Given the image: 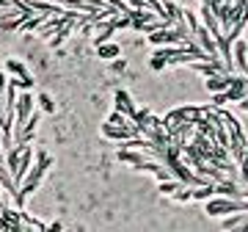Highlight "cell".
<instances>
[{"label": "cell", "mask_w": 248, "mask_h": 232, "mask_svg": "<svg viewBox=\"0 0 248 232\" xmlns=\"http://www.w3.org/2000/svg\"><path fill=\"white\" fill-rule=\"evenodd\" d=\"M6 89V78H3V72H0V91Z\"/></svg>", "instance_id": "e0dca14e"}, {"label": "cell", "mask_w": 248, "mask_h": 232, "mask_svg": "<svg viewBox=\"0 0 248 232\" xmlns=\"http://www.w3.org/2000/svg\"><path fill=\"white\" fill-rule=\"evenodd\" d=\"M185 185V182H182V180L179 177H169V180H160V194H163V197H174V194H177L179 188Z\"/></svg>", "instance_id": "ba28073f"}, {"label": "cell", "mask_w": 248, "mask_h": 232, "mask_svg": "<svg viewBox=\"0 0 248 232\" xmlns=\"http://www.w3.org/2000/svg\"><path fill=\"white\" fill-rule=\"evenodd\" d=\"M113 69H116V72H122V69H127V61H113Z\"/></svg>", "instance_id": "9a60e30c"}, {"label": "cell", "mask_w": 248, "mask_h": 232, "mask_svg": "<svg viewBox=\"0 0 248 232\" xmlns=\"http://www.w3.org/2000/svg\"><path fill=\"white\" fill-rule=\"evenodd\" d=\"M0 149H3V147H0Z\"/></svg>", "instance_id": "d6986e66"}, {"label": "cell", "mask_w": 248, "mask_h": 232, "mask_svg": "<svg viewBox=\"0 0 248 232\" xmlns=\"http://www.w3.org/2000/svg\"><path fill=\"white\" fill-rule=\"evenodd\" d=\"M116 111H122L124 116H127V119H133L135 116V105H133V97H130V94H127V91H116Z\"/></svg>", "instance_id": "52a82bcc"}, {"label": "cell", "mask_w": 248, "mask_h": 232, "mask_svg": "<svg viewBox=\"0 0 248 232\" xmlns=\"http://www.w3.org/2000/svg\"><path fill=\"white\" fill-rule=\"evenodd\" d=\"M39 102H42V108H45V111H53V99H50V97H47V94H42V97H39Z\"/></svg>", "instance_id": "7c38bea8"}, {"label": "cell", "mask_w": 248, "mask_h": 232, "mask_svg": "<svg viewBox=\"0 0 248 232\" xmlns=\"http://www.w3.org/2000/svg\"><path fill=\"white\" fill-rule=\"evenodd\" d=\"M237 163H240V174H243V180H248V149H246V155H243Z\"/></svg>", "instance_id": "30bf717a"}, {"label": "cell", "mask_w": 248, "mask_h": 232, "mask_svg": "<svg viewBox=\"0 0 248 232\" xmlns=\"http://www.w3.org/2000/svg\"><path fill=\"white\" fill-rule=\"evenodd\" d=\"M31 114H33V97L25 91V94H19L17 97V125H14V135L22 130V125L28 122V116Z\"/></svg>", "instance_id": "277c9868"}, {"label": "cell", "mask_w": 248, "mask_h": 232, "mask_svg": "<svg viewBox=\"0 0 248 232\" xmlns=\"http://www.w3.org/2000/svg\"><path fill=\"white\" fill-rule=\"evenodd\" d=\"M207 215H229V213H248V199H234V197H218L215 194L207 207H204Z\"/></svg>", "instance_id": "7a4b0ae2"}, {"label": "cell", "mask_w": 248, "mask_h": 232, "mask_svg": "<svg viewBox=\"0 0 248 232\" xmlns=\"http://www.w3.org/2000/svg\"><path fill=\"white\" fill-rule=\"evenodd\" d=\"M246 135H248V127H246Z\"/></svg>", "instance_id": "ac0fdd59"}, {"label": "cell", "mask_w": 248, "mask_h": 232, "mask_svg": "<svg viewBox=\"0 0 248 232\" xmlns=\"http://www.w3.org/2000/svg\"><path fill=\"white\" fill-rule=\"evenodd\" d=\"M50 163H53V161H50V155H47V152H39V163L28 169L25 180H22V185H19L17 194H14V202H17V207L25 205V199L33 194L36 188H39V182H42V177H45V171L50 169Z\"/></svg>", "instance_id": "6da1fadb"}, {"label": "cell", "mask_w": 248, "mask_h": 232, "mask_svg": "<svg viewBox=\"0 0 248 232\" xmlns=\"http://www.w3.org/2000/svg\"><path fill=\"white\" fill-rule=\"evenodd\" d=\"M102 135L108 138H113V141H127V138H135V135H141V130L135 125H102Z\"/></svg>", "instance_id": "3957f363"}, {"label": "cell", "mask_w": 248, "mask_h": 232, "mask_svg": "<svg viewBox=\"0 0 248 232\" xmlns=\"http://www.w3.org/2000/svg\"><path fill=\"white\" fill-rule=\"evenodd\" d=\"M237 105H240V108H243V111H246V114H248V97H246V99H240Z\"/></svg>", "instance_id": "2e32d148"}, {"label": "cell", "mask_w": 248, "mask_h": 232, "mask_svg": "<svg viewBox=\"0 0 248 232\" xmlns=\"http://www.w3.org/2000/svg\"><path fill=\"white\" fill-rule=\"evenodd\" d=\"M152 69H163V66H166V61H163V58H157V55H152Z\"/></svg>", "instance_id": "4fadbf2b"}, {"label": "cell", "mask_w": 248, "mask_h": 232, "mask_svg": "<svg viewBox=\"0 0 248 232\" xmlns=\"http://www.w3.org/2000/svg\"><path fill=\"white\" fill-rule=\"evenodd\" d=\"M97 53H99V58H116L122 50H119V45H108V42H102V45H97Z\"/></svg>", "instance_id": "9c48e42d"}, {"label": "cell", "mask_w": 248, "mask_h": 232, "mask_svg": "<svg viewBox=\"0 0 248 232\" xmlns=\"http://www.w3.org/2000/svg\"><path fill=\"white\" fill-rule=\"evenodd\" d=\"M6 66H9V72H17V75H25V66H22L19 61H14V58H11V61L6 64Z\"/></svg>", "instance_id": "8fae6325"}, {"label": "cell", "mask_w": 248, "mask_h": 232, "mask_svg": "<svg viewBox=\"0 0 248 232\" xmlns=\"http://www.w3.org/2000/svg\"><path fill=\"white\" fill-rule=\"evenodd\" d=\"M232 83V72H215V75H210L207 81H204V86H207V91H213V94H218V91H226Z\"/></svg>", "instance_id": "5b68a950"}, {"label": "cell", "mask_w": 248, "mask_h": 232, "mask_svg": "<svg viewBox=\"0 0 248 232\" xmlns=\"http://www.w3.org/2000/svg\"><path fill=\"white\" fill-rule=\"evenodd\" d=\"M232 50H234V64H237L240 72H243V75L248 78V45L237 39V42L232 45Z\"/></svg>", "instance_id": "8992f818"}, {"label": "cell", "mask_w": 248, "mask_h": 232, "mask_svg": "<svg viewBox=\"0 0 248 232\" xmlns=\"http://www.w3.org/2000/svg\"><path fill=\"white\" fill-rule=\"evenodd\" d=\"M89 3H91V6H97V9H102V11H105V9H113V6H105L102 0H89Z\"/></svg>", "instance_id": "5bb4252c"}]
</instances>
